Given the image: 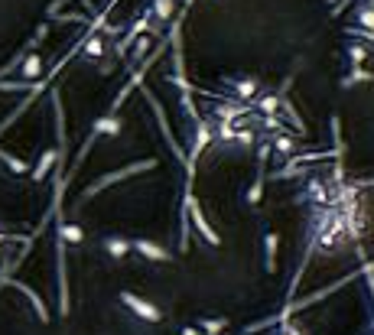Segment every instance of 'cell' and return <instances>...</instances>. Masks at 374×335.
<instances>
[{
  "label": "cell",
  "mask_w": 374,
  "mask_h": 335,
  "mask_svg": "<svg viewBox=\"0 0 374 335\" xmlns=\"http://www.w3.org/2000/svg\"><path fill=\"white\" fill-rule=\"evenodd\" d=\"M348 27L355 29H374V0H365L361 7L352 10V23Z\"/></svg>",
  "instance_id": "obj_11"
},
{
  "label": "cell",
  "mask_w": 374,
  "mask_h": 335,
  "mask_svg": "<svg viewBox=\"0 0 374 335\" xmlns=\"http://www.w3.org/2000/svg\"><path fill=\"white\" fill-rule=\"evenodd\" d=\"M186 212L192 215V224H196V231H199V238L208 244V248H222V238H218V231L208 224V218H206V212H202V205L196 202V196H192V189L186 192Z\"/></svg>",
  "instance_id": "obj_2"
},
{
  "label": "cell",
  "mask_w": 374,
  "mask_h": 335,
  "mask_svg": "<svg viewBox=\"0 0 374 335\" xmlns=\"http://www.w3.org/2000/svg\"><path fill=\"white\" fill-rule=\"evenodd\" d=\"M280 335H283V332H280Z\"/></svg>",
  "instance_id": "obj_28"
},
{
  "label": "cell",
  "mask_w": 374,
  "mask_h": 335,
  "mask_svg": "<svg viewBox=\"0 0 374 335\" xmlns=\"http://www.w3.org/2000/svg\"><path fill=\"white\" fill-rule=\"evenodd\" d=\"M59 241H62V244H75V248H78V244L85 241L82 224H78V222H66V224H59Z\"/></svg>",
  "instance_id": "obj_15"
},
{
  "label": "cell",
  "mask_w": 374,
  "mask_h": 335,
  "mask_svg": "<svg viewBox=\"0 0 374 335\" xmlns=\"http://www.w3.org/2000/svg\"><path fill=\"white\" fill-rule=\"evenodd\" d=\"M299 202H309V205H316V208H329L332 205V186H329L326 179H309L306 189L299 192Z\"/></svg>",
  "instance_id": "obj_6"
},
{
  "label": "cell",
  "mask_w": 374,
  "mask_h": 335,
  "mask_svg": "<svg viewBox=\"0 0 374 335\" xmlns=\"http://www.w3.org/2000/svg\"><path fill=\"white\" fill-rule=\"evenodd\" d=\"M117 299H121V306L131 309L141 322H150V326H159V322H163V309H159L153 299H143V297H137V293H131V290H121Z\"/></svg>",
  "instance_id": "obj_1"
},
{
  "label": "cell",
  "mask_w": 374,
  "mask_h": 335,
  "mask_svg": "<svg viewBox=\"0 0 374 335\" xmlns=\"http://www.w3.org/2000/svg\"><path fill=\"white\" fill-rule=\"evenodd\" d=\"M254 140H257V134L254 131H234V143H238V147H254Z\"/></svg>",
  "instance_id": "obj_25"
},
{
  "label": "cell",
  "mask_w": 374,
  "mask_h": 335,
  "mask_svg": "<svg viewBox=\"0 0 374 335\" xmlns=\"http://www.w3.org/2000/svg\"><path fill=\"white\" fill-rule=\"evenodd\" d=\"M271 153L277 159H290L293 153H296V140L290 137V134H273L271 140Z\"/></svg>",
  "instance_id": "obj_12"
},
{
  "label": "cell",
  "mask_w": 374,
  "mask_h": 335,
  "mask_svg": "<svg viewBox=\"0 0 374 335\" xmlns=\"http://www.w3.org/2000/svg\"><path fill=\"white\" fill-rule=\"evenodd\" d=\"M277 248H280V234L277 231H264V267L267 273H277Z\"/></svg>",
  "instance_id": "obj_9"
},
{
  "label": "cell",
  "mask_w": 374,
  "mask_h": 335,
  "mask_svg": "<svg viewBox=\"0 0 374 335\" xmlns=\"http://www.w3.org/2000/svg\"><path fill=\"white\" fill-rule=\"evenodd\" d=\"M345 59H348V69H352V66H365V62H368V46H365V43H348V46H345Z\"/></svg>",
  "instance_id": "obj_21"
},
{
  "label": "cell",
  "mask_w": 374,
  "mask_h": 335,
  "mask_svg": "<svg viewBox=\"0 0 374 335\" xmlns=\"http://www.w3.org/2000/svg\"><path fill=\"white\" fill-rule=\"evenodd\" d=\"M104 52H108V39L104 36H88L82 46V56L85 59H104Z\"/></svg>",
  "instance_id": "obj_18"
},
{
  "label": "cell",
  "mask_w": 374,
  "mask_h": 335,
  "mask_svg": "<svg viewBox=\"0 0 374 335\" xmlns=\"http://www.w3.org/2000/svg\"><path fill=\"white\" fill-rule=\"evenodd\" d=\"M196 326L202 335H222L228 329V319H199Z\"/></svg>",
  "instance_id": "obj_22"
},
{
  "label": "cell",
  "mask_w": 374,
  "mask_h": 335,
  "mask_svg": "<svg viewBox=\"0 0 374 335\" xmlns=\"http://www.w3.org/2000/svg\"><path fill=\"white\" fill-rule=\"evenodd\" d=\"M59 159V150H46L43 157H39V163H36V169H29L33 173V183H43V179L49 176V169H52V163Z\"/></svg>",
  "instance_id": "obj_17"
},
{
  "label": "cell",
  "mask_w": 374,
  "mask_h": 335,
  "mask_svg": "<svg viewBox=\"0 0 374 335\" xmlns=\"http://www.w3.org/2000/svg\"><path fill=\"white\" fill-rule=\"evenodd\" d=\"M280 332L283 335H309L306 329L299 326V322H293V319H283V326H280Z\"/></svg>",
  "instance_id": "obj_26"
},
{
  "label": "cell",
  "mask_w": 374,
  "mask_h": 335,
  "mask_svg": "<svg viewBox=\"0 0 374 335\" xmlns=\"http://www.w3.org/2000/svg\"><path fill=\"white\" fill-rule=\"evenodd\" d=\"M150 46H153V39H147V33H143V36H137V39H134V52H131V59H134V62H141V59L150 52Z\"/></svg>",
  "instance_id": "obj_24"
},
{
  "label": "cell",
  "mask_w": 374,
  "mask_h": 335,
  "mask_svg": "<svg viewBox=\"0 0 374 335\" xmlns=\"http://www.w3.org/2000/svg\"><path fill=\"white\" fill-rule=\"evenodd\" d=\"M374 82V72H368V69L361 66H352L345 75H342V88H352V85H371Z\"/></svg>",
  "instance_id": "obj_14"
},
{
  "label": "cell",
  "mask_w": 374,
  "mask_h": 335,
  "mask_svg": "<svg viewBox=\"0 0 374 335\" xmlns=\"http://www.w3.org/2000/svg\"><path fill=\"white\" fill-rule=\"evenodd\" d=\"M39 75H43V59L33 52V56L23 59V78H27V82H33V78H39Z\"/></svg>",
  "instance_id": "obj_23"
},
{
  "label": "cell",
  "mask_w": 374,
  "mask_h": 335,
  "mask_svg": "<svg viewBox=\"0 0 374 335\" xmlns=\"http://www.w3.org/2000/svg\"><path fill=\"white\" fill-rule=\"evenodd\" d=\"M208 143H215V134H212V121H206V117H199L196 121V137H192V153H189V173H192V163H196L202 153H206Z\"/></svg>",
  "instance_id": "obj_7"
},
{
  "label": "cell",
  "mask_w": 374,
  "mask_h": 335,
  "mask_svg": "<svg viewBox=\"0 0 374 335\" xmlns=\"http://www.w3.org/2000/svg\"><path fill=\"white\" fill-rule=\"evenodd\" d=\"M244 202L251 205V208H257V205L264 202V169H257V179H254L251 186H247V192H244Z\"/></svg>",
  "instance_id": "obj_19"
},
{
  "label": "cell",
  "mask_w": 374,
  "mask_h": 335,
  "mask_svg": "<svg viewBox=\"0 0 374 335\" xmlns=\"http://www.w3.org/2000/svg\"><path fill=\"white\" fill-rule=\"evenodd\" d=\"M147 13L153 20H159V23H166V20H173V13H176V0H150Z\"/></svg>",
  "instance_id": "obj_13"
},
{
  "label": "cell",
  "mask_w": 374,
  "mask_h": 335,
  "mask_svg": "<svg viewBox=\"0 0 374 335\" xmlns=\"http://www.w3.org/2000/svg\"><path fill=\"white\" fill-rule=\"evenodd\" d=\"M10 283H13V287L20 290V293H23V297L29 299V303H33V309H36V316H39V322H49V313H46V306H43V299L36 297V290H29L27 283H20V280H10Z\"/></svg>",
  "instance_id": "obj_16"
},
{
  "label": "cell",
  "mask_w": 374,
  "mask_h": 335,
  "mask_svg": "<svg viewBox=\"0 0 374 335\" xmlns=\"http://www.w3.org/2000/svg\"><path fill=\"white\" fill-rule=\"evenodd\" d=\"M0 163L13 173V176H27L29 173V163L27 159H20V157H13V153H7V150H0Z\"/></svg>",
  "instance_id": "obj_20"
},
{
  "label": "cell",
  "mask_w": 374,
  "mask_h": 335,
  "mask_svg": "<svg viewBox=\"0 0 374 335\" xmlns=\"http://www.w3.org/2000/svg\"><path fill=\"white\" fill-rule=\"evenodd\" d=\"M157 166H159L157 159H141V163H134V166L121 169V173H108V176H101V179H98V183H92V186L85 189V192H82V202H88V199H92V196H98L101 189L114 186V183H121V179L134 176V173H141V169H157Z\"/></svg>",
  "instance_id": "obj_4"
},
{
  "label": "cell",
  "mask_w": 374,
  "mask_h": 335,
  "mask_svg": "<svg viewBox=\"0 0 374 335\" xmlns=\"http://www.w3.org/2000/svg\"><path fill=\"white\" fill-rule=\"evenodd\" d=\"M124 131V121L121 117H114V114H104V117H98L94 121V127H92V137H117V134Z\"/></svg>",
  "instance_id": "obj_10"
},
{
  "label": "cell",
  "mask_w": 374,
  "mask_h": 335,
  "mask_svg": "<svg viewBox=\"0 0 374 335\" xmlns=\"http://www.w3.org/2000/svg\"><path fill=\"white\" fill-rule=\"evenodd\" d=\"M131 248H134V254H141L143 261H150V264H173L176 261V254L169 251V248H163L159 241H150V238H131Z\"/></svg>",
  "instance_id": "obj_5"
},
{
  "label": "cell",
  "mask_w": 374,
  "mask_h": 335,
  "mask_svg": "<svg viewBox=\"0 0 374 335\" xmlns=\"http://www.w3.org/2000/svg\"><path fill=\"white\" fill-rule=\"evenodd\" d=\"M101 251L108 254L111 261H124V257H131L134 254V248H131V238H124V234H104Z\"/></svg>",
  "instance_id": "obj_8"
},
{
  "label": "cell",
  "mask_w": 374,
  "mask_h": 335,
  "mask_svg": "<svg viewBox=\"0 0 374 335\" xmlns=\"http://www.w3.org/2000/svg\"><path fill=\"white\" fill-rule=\"evenodd\" d=\"M179 335H202V332H199V326H196V322H189V326H182V329H179Z\"/></svg>",
  "instance_id": "obj_27"
},
{
  "label": "cell",
  "mask_w": 374,
  "mask_h": 335,
  "mask_svg": "<svg viewBox=\"0 0 374 335\" xmlns=\"http://www.w3.org/2000/svg\"><path fill=\"white\" fill-rule=\"evenodd\" d=\"M218 82L231 92L234 101H244V104H251L257 94H261V82L257 78H247V75H222Z\"/></svg>",
  "instance_id": "obj_3"
}]
</instances>
